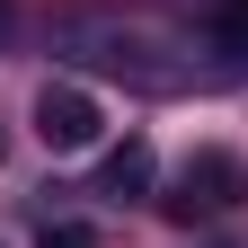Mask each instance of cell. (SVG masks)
Instances as JSON below:
<instances>
[{"label": "cell", "mask_w": 248, "mask_h": 248, "mask_svg": "<svg viewBox=\"0 0 248 248\" xmlns=\"http://www.w3.org/2000/svg\"><path fill=\"white\" fill-rule=\"evenodd\" d=\"M53 53L71 71H98V80H124L133 98H186V89L213 80V62L195 53V36H177L169 18L151 9H115V0H71V9L45 18Z\"/></svg>", "instance_id": "obj_1"}, {"label": "cell", "mask_w": 248, "mask_h": 248, "mask_svg": "<svg viewBox=\"0 0 248 248\" xmlns=\"http://www.w3.org/2000/svg\"><path fill=\"white\" fill-rule=\"evenodd\" d=\"M98 133H107V115H98V98L80 80H45L36 89V142L45 151H89Z\"/></svg>", "instance_id": "obj_2"}, {"label": "cell", "mask_w": 248, "mask_h": 248, "mask_svg": "<svg viewBox=\"0 0 248 248\" xmlns=\"http://www.w3.org/2000/svg\"><path fill=\"white\" fill-rule=\"evenodd\" d=\"M186 195H204V204H248L239 151H195V160H186Z\"/></svg>", "instance_id": "obj_3"}, {"label": "cell", "mask_w": 248, "mask_h": 248, "mask_svg": "<svg viewBox=\"0 0 248 248\" xmlns=\"http://www.w3.org/2000/svg\"><path fill=\"white\" fill-rule=\"evenodd\" d=\"M204 45L231 62V71H248V0H213V18H204Z\"/></svg>", "instance_id": "obj_4"}, {"label": "cell", "mask_w": 248, "mask_h": 248, "mask_svg": "<svg viewBox=\"0 0 248 248\" xmlns=\"http://www.w3.org/2000/svg\"><path fill=\"white\" fill-rule=\"evenodd\" d=\"M151 177H160V160H151V142H124V151H107V195H142Z\"/></svg>", "instance_id": "obj_5"}, {"label": "cell", "mask_w": 248, "mask_h": 248, "mask_svg": "<svg viewBox=\"0 0 248 248\" xmlns=\"http://www.w3.org/2000/svg\"><path fill=\"white\" fill-rule=\"evenodd\" d=\"M36 248H98V231H89V222H45Z\"/></svg>", "instance_id": "obj_6"}, {"label": "cell", "mask_w": 248, "mask_h": 248, "mask_svg": "<svg viewBox=\"0 0 248 248\" xmlns=\"http://www.w3.org/2000/svg\"><path fill=\"white\" fill-rule=\"evenodd\" d=\"M9 36H18V9H9V0H0V45H9Z\"/></svg>", "instance_id": "obj_7"}]
</instances>
